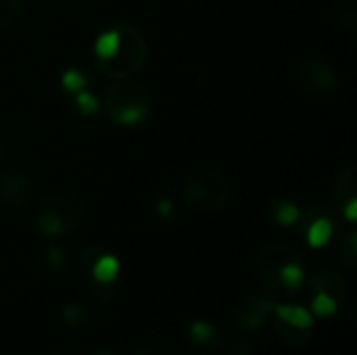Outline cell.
Masks as SVG:
<instances>
[{
    "mask_svg": "<svg viewBox=\"0 0 357 355\" xmlns=\"http://www.w3.org/2000/svg\"><path fill=\"white\" fill-rule=\"evenodd\" d=\"M274 333L284 345H307V341L312 339V328L291 324L276 316H274Z\"/></svg>",
    "mask_w": 357,
    "mask_h": 355,
    "instance_id": "5bb4252c",
    "label": "cell"
},
{
    "mask_svg": "<svg viewBox=\"0 0 357 355\" xmlns=\"http://www.w3.org/2000/svg\"><path fill=\"white\" fill-rule=\"evenodd\" d=\"M331 201L341 209L347 203L357 201V165L349 163L347 167H343L339 172V176L333 182L331 188Z\"/></svg>",
    "mask_w": 357,
    "mask_h": 355,
    "instance_id": "8fae6325",
    "label": "cell"
},
{
    "mask_svg": "<svg viewBox=\"0 0 357 355\" xmlns=\"http://www.w3.org/2000/svg\"><path fill=\"white\" fill-rule=\"evenodd\" d=\"M337 257H339V264H341L347 272H356V268H357V234L356 232H347V234L339 241Z\"/></svg>",
    "mask_w": 357,
    "mask_h": 355,
    "instance_id": "2e32d148",
    "label": "cell"
},
{
    "mask_svg": "<svg viewBox=\"0 0 357 355\" xmlns=\"http://www.w3.org/2000/svg\"><path fill=\"white\" fill-rule=\"evenodd\" d=\"M180 195L188 209L201 216L220 213L232 199L228 176L213 165H195L180 180Z\"/></svg>",
    "mask_w": 357,
    "mask_h": 355,
    "instance_id": "3957f363",
    "label": "cell"
},
{
    "mask_svg": "<svg viewBox=\"0 0 357 355\" xmlns=\"http://www.w3.org/2000/svg\"><path fill=\"white\" fill-rule=\"evenodd\" d=\"M188 339H190V347H207V349H218L220 339L213 331V326L209 322L197 320L188 326Z\"/></svg>",
    "mask_w": 357,
    "mask_h": 355,
    "instance_id": "9a60e30c",
    "label": "cell"
},
{
    "mask_svg": "<svg viewBox=\"0 0 357 355\" xmlns=\"http://www.w3.org/2000/svg\"><path fill=\"white\" fill-rule=\"evenodd\" d=\"M155 209H157V216L161 220H167V218H172L176 213V207H174V203L169 199H157Z\"/></svg>",
    "mask_w": 357,
    "mask_h": 355,
    "instance_id": "cb8c5ba5",
    "label": "cell"
},
{
    "mask_svg": "<svg viewBox=\"0 0 357 355\" xmlns=\"http://www.w3.org/2000/svg\"><path fill=\"white\" fill-rule=\"evenodd\" d=\"M161 343L159 341H153V343H142L136 347V352L132 355H161Z\"/></svg>",
    "mask_w": 357,
    "mask_h": 355,
    "instance_id": "d4e9b609",
    "label": "cell"
},
{
    "mask_svg": "<svg viewBox=\"0 0 357 355\" xmlns=\"http://www.w3.org/2000/svg\"><path fill=\"white\" fill-rule=\"evenodd\" d=\"M50 355H63V354H50Z\"/></svg>",
    "mask_w": 357,
    "mask_h": 355,
    "instance_id": "83f0119b",
    "label": "cell"
},
{
    "mask_svg": "<svg viewBox=\"0 0 357 355\" xmlns=\"http://www.w3.org/2000/svg\"><path fill=\"white\" fill-rule=\"evenodd\" d=\"M77 272L92 295H107L119 276V259L105 247L92 245L82 251Z\"/></svg>",
    "mask_w": 357,
    "mask_h": 355,
    "instance_id": "8992f818",
    "label": "cell"
},
{
    "mask_svg": "<svg viewBox=\"0 0 357 355\" xmlns=\"http://www.w3.org/2000/svg\"><path fill=\"white\" fill-rule=\"evenodd\" d=\"M111 123L119 128H136L151 115V98L142 84L132 80H113L102 100Z\"/></svg>",
    "mask_w": 357,
    "mask_h": 355,
    "instance_id": "5b68a950",
    "label": "cell"
},
{
    "mask_svg": "<svg viewBox=\"0 0 357 355\" xmlns=\"http://www.w3.org/2000/svg\"><path fill=\"white\" fill-rule=\"evenodd\" d=\"M149 59V46L136 27L117 23L94 40V65L111 80H132Z\"/></svg>",
    "mask_w": 357,
    "mask_h": 355,
    "instance_id": "6da1fadb",
    "label": "cell"
},
{
    "mask_svg": "<svg viewBox=\"0 0 357 355\" xmlns=\"http://www.w3.org/2000/svg\"><path fill=\"white\" fill-rule=\"evenodd\" d=\"M301 222H303V234H305V241L310 247L314 249H320L324 247L333 234H335V216L328 207L324 205H314L307 209L305 216H301Z\"/></svg>",
    "mask_w": 357,
    "mask_h": 355,
    "instance_id": "9c48e42d",
    "label": "cell"
},
{
    "mask_svg": "<svg viewBox=\"0 0 357 355\" xmlns=\"http://www.w3.org/2000/svg\"><path fill=\"white\" fill-rule=\"evenodd\" d=\"M4 157H6V146H4V142L0 140V161H2Z\"/></svg>",
    "mask_w": 357,
    "mask_h": 355,
    "instance_id": "484cf974",
    "label": "cell"
},
{
    "mask_svg": "<svg viewBox=\"0 0 357 355\" xmlns=\"http://www.w3.org/2000/svg\"><path fill=\"white\" fill-rule=\"evenodd\" d=\"M301 216H303L301 207L291 199H272L268 203V218L276 226H282V228L295 226L301 222Z\"/></svg>",
    "mask_w": 357,
    "mask_h": 355,
    "instance_id": "4fadbf2b",
    "label": "cell"
},
{
    "mask_svg": "<svg viewBox=\"0 0 357 355\" xmlns=\"http://www.w3.org/2000/svg\"><path fill=\"white\" fill-rule=\"evenodd\" d=\"M61 318L69 326H82L88 320V310L84 305H79V303H67L61 310Z\"/></svg>",
    "mask_w": 357,
    "mask_h": 355,
    "instance_id": "ffe728a7",
    "label": "cell"
},
{
    "mask_svg": "<svg viewBox=\"0 0 357 355\" xmlns=\"http://www.w3.org/2000/svg\"><path fill=\"white\" fill-rule=\"evenodd\" d=\"M86 216V203L71 192H54L40 201L33 213V230L42 239H61L69 234Z\"/></svg>",
    "mask_w": 357,
    "mask_h": 355,
    "instance_id": "277c9868",
    "label": "cell"
},
{
    "mask_svg": "<svg viewBox=\"0 0 357 355\" xmlns=\"http://www.w3.org/2000/svg\"><path fill=\"white\" fill-rule=\"evenodd\" d=\"M337 308H339V303L333 297H328L324 293H314V297H312V310L318 316H333L337 312Z\"/></svg>",
    "mask_w": 357,
    "mask_h": 355,
    "instance_id": "44dd1931",
    "label": "cell"
},
{
    "mask_svg": "<svg viewBox=\"0 0 357 355\" xmlns=\"http://www.w3.org/2000/svg\"><path fill=\"white\" fill-rule=\"evenodd\" d=\"M341 19V25H345L347 27V31L351 33V36H356V27H357V13H356V6H354V2H349V4H345V6H341V15H339Z\"/></svg>",
    "mask_w": 357,
    "mask_h": 355,
    "instance_id": "603a6c76",
    "label": "cell"
},
{
    "mask_svg": "<svg viewBox=\"0 0 357 355\" xmlns=\"http://www.w3.org/2000/svg\"><path fill=\"white\" fill-rule=\"evenodd\" d=\"M310 291H312V295L314 293H324V295L333 297L339 305H343L347 301V297H349L347 282L339 274H335V272H320V274H316L310 280Z\"/></svg>",
    "mask_w": 357,
    "mask_h": 355,
    "instance_id": "7c38bea8",
    "label": "cell"
},
{
    "mask_svg": "<svg viewBox=\"0 0 357 355\" xmlns=\"http://www.w3.org/2000/svg\"><path fill=\"white\" fill-rule=\"evenodd\" d=\"M295 82L310 96H326L341 84L337 69L318 54L303 56L295 65Z\"/></svg>",
    "mask_w": 357,
    "mask_h": 355,
    "instance_id": "52a82bcc",
    "label": "cell"
},
{
    "mask_svg": "<svg viewBox=\"0 0 357 355\" xmlns=\"http://www.w3.org/2000/svg\"><path fill=\"white\" fill-rule=\"evenodd\" d=\"M92 355H115L113 352H109V349H98V352H94Z\"/></svg>",
    "mask_w": 357,
    "mask_h": 355,
    "instance_id": "4316f807",
    "label": "cell"
},
{
    "mask_svg": "<svg viewBox=\"0 0 357 355\" xmlns=\"http://www.w3.org/2000/svg\"><path fill=\"white\" fill-rule=\"evenodd\" d=\"M255 270L268 297H280L284 291L293 293L305 282V266L299 251L282 243L261 247L255 257Z\"/></svg>",
    "mask_w": 357,
    "mask_h": 355,
    "instance_id": "7a4b0ae2",
    "label": "cell"
},
{
    "mask_svg": "<svg viewBox=\"0 0 357 355\" xmlns=\"http://www.w3.org/2000/svg\"><path fill=\"white\" fill-rule=\"evenodd\" d=\"M272 316V301L261 297H245L234 312V324L241 331H259Z\"/></svg>",
    "mask_w": 357,
    "mask_h": 355,
    "instance_id": "30bf717a",
    "label": "cell"
},
{
    "mask_svg": "<svg viewBox=\"0 0 357 355\" xmlns=\"http://www.w3.org/2000/svg\"><path fill=\"white\" fill-rule=\"evenodd\" d=\"M36 184L27 169L8 167L0 174V203L8 209H23L33 201Z\"/></svg>",
    "mask_w": 357,
    "mask_h": 355,
    "instance_id": "ba28073f",
    "label": "cell"
},
{
    "mask_svg": "<svg viewBox=\"0 0 357 355\" xmlns=\"http://www.w3.org/2000/svg\"><path fill=\"white\" fill-rule=\"evenodd\" d=\"M73 96H75V98H73V105H75L77 113L84 115V117H92V115H96V111L100 109L98 98H96L92 92H88V90L75 92Z\"/></svg>",
    "mask_w": 357,
    "mask_h": 355,
    "instance_id": "ac0fdd59",
    "label": "cell"
},
{
    "mask_svg": "<svg viewBox=\"0 0 357 355\" xmlns=\"http://www.w3.org/2000/svg\"><path fill=\"white\" fill-rule=\"evenodd\" d=\"M88 82H90L88 73L82 71L79 67H71V69H65V71L61 73V86H63L67 92H71V94L86 90V88H88Z\"/></svg>",
    "mask_w": 357,
    "mask_h": 355,
    "instance_id": "e0dca14e",
    "label": "cell"
},
{
    "mask_svg": "<svg viewBox=\"0 0 357 355\" xmlns=\"http://www.w3.org/2000/svg\"><path fill=\"white\" fill-rule=\"evenodd\" d=\"M21 10V0H0V29L8 27Z\"/></svg>",
    "mask_w": 357,
    "mask_h": 355,
    "instance_id": "7402d4cb",
    "label": "cell"
},
{
    "mask_svg": "<svg viewBox=\"0 0 357 355\" xmlns=\"http://www.w3.org/2000/svg\"><path fill=\"white\" fill-rule=\"evenodd\" d=\"M42 264L50 270V272H63L67 268V255L61 247H48L42 253Z\"/></svg>",
    "mask_w": 357,
    "mask_h": 355,
    "instance_id": "d6986e66",
    "label": "cell"
}]
</instances>
